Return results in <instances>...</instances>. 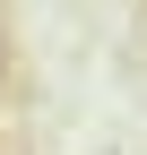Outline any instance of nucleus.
Returning a JSON list of instances; mask_svg holds the SVG:
<instances>
[{
  "label": "nucleus",
  "mask_w": 147,
  "mask_h": 155,
  "mask_svg": "<svg viewBox=\"0 0 147 155\" xmlns=\"http://www.w3.org/2000/svg\"><path fill=\"white\" fill-rule=\"evenodd\" d=\"M9 69H17V61H9V26H0V95H9Z\"/></svg>",
  "instance_id": "obj_1"
}]
</instances>
